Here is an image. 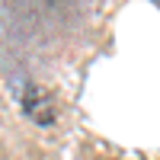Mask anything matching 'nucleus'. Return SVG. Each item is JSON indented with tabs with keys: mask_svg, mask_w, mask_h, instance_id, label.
Returning <instances> with one entry per match:
<instances>
[{
	"mask_svg": "<svg viewBox=\"0 0 160 160\" xmlns=\"http://www.w3.org/2000/svg\"><path fill=\"white\" fill-rule=\"evenodd\" d=\"M22 109H26V115H29L32 122H38V125H51V122H55V115H58L55 96H51L48 90H42V87H29V90H26Z\"/></svg>",
	"mask_w": 160,
	"mask_h": 160,
	"instance_id": "obj_1",
	"label": "nucleus"
}]
</instances>
